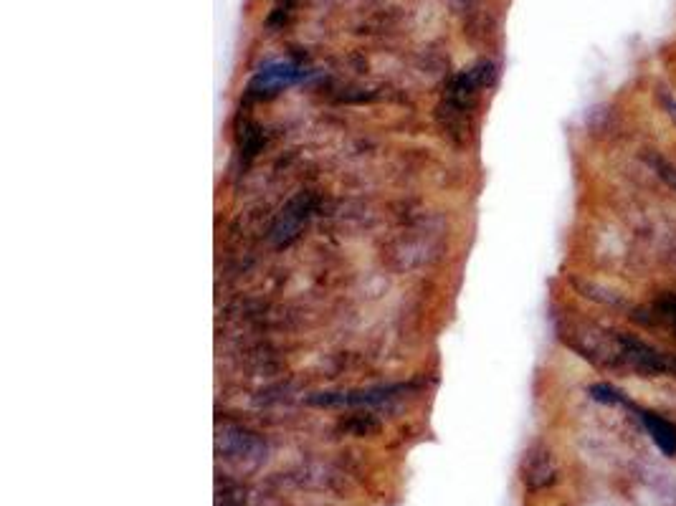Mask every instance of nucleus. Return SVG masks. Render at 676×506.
Masks as SVG:
<instances>
[{"instance_id": "nucleus-1", "label": "nucleus", "mask_w": 676, "mask_h": 506, "mask_svg": "<svg viewBox=\"0 0 676 506\" xmlns=\"http://www.w3.org/2000/svg\"><path fill=\"white\" fill-rule=\"evenodd\" d=\"M616 365L628 367L644 377H664L676 375V355L649 345L636 334L618 332L616 337Z\"/></svg>"}, {"instance_id": "nucleus-2", "label": "nucleus", "mask_w": 676, "mask_h": 506, "mask_svg": "<svg viewBox=\"0 0 676 506\" xmlns=\"http://www.w3.org/2000/svg\"><path fill=\"white\" fill-rule=\"evenodd\" d=\"M218 451L238 466H259L266 458V443L246 428L226 426L218 436Z\"/></svg>"}, {"instance_id": "nucleus-3", "label": "nucleus", "mask_w": 676, "mask_h": 506, "mask_svg": "<svg viewBox=\"0 0 676 506\" xmlns=\"http://www.w3.org/2000/svg\"><path fill=\"white\" fill-rule=\"evenodd\" d=\"M520 476L530 494L550 489L558 481V463H555L550 448L542 446V443H532L525 451V456H522Z\"/></svg>"}, {"instance_id": "nucleus-4", "label": "nucleus", "mask_w": 676, "mask_h": 506, "mask_svg": "<svg viewBox=\"0 0 676 506\" xmlns=\"http://www.w3.org/2000/svg\"><path fill=\"white\" fill-rule=\"evenodd\" d=\"M299 79V69L292 64H274L269 66V69L259 71V74L254 76V81H251V97H274L279 89L289 87V84H294V81Z\"/></svg>"}, {"instance_id": "nucleus-5", "label": "nucleus", "mask_w": 676, "mask_h": 506, "mask_svg": "<svg viewBox=\"0 0 676 506\" xmlns=\"http://www.w3.org/2000/svg\"><path fill=\"white\" fill-rule=\"evenodd\" d=\"M307 213H309V203L304 200V195H299L297 200H292V203L287 205V210L279 216V221H276V226H274L276 246H289V243L299 236L304 221H307Z\"/></svg>"}, {"instance_id": "nucleus-6", "label": "nucleus", "mask_w": 676, "mask_h": 506, "mask_svg": "<svg viewBox=\"0 0 676 506\" xmlns=\"http://www.w3.org/2000/svg\"><path fill=\"white\" fill-rule=\"evenodd\" d=\"M639 418L651 441L656 443V448L664 456H676V423H671L664 415L654 413V410H639Z\"/></svg>"}, {"instance_id": "nucleus-7", "label": "nucleus", "mask_w": 676, "mask_h": 506, "mask_svg": "<svg viewBox=\"0 0 676 506\" xmlns=\"http://www.w3.org/2000/svg\"><path fill=\"white\" fill-rule=\"evenodd\" d=\"M646 314H649L644 319L646 324H656V327H664L676 334V294H664L656 302H651L646 307Z\"/></svg>"}, {"instance_id": "nucleus-8", "label": "nucleus", "mask_w": 676, "mask_h": 506, "mask_svg": "<svg viewBox=\"0 0 676 506\" xmlns=\"http://www.w3.org/2000/svg\"><path fill=\"white\" fill-rule=\"evenodd\" d=\"M644 162L649 165L651 173L656 175V178L661 180V183L666 185V188H671L676 193V165L669 160L666 155H661L659 150H644Z\"/></svg>"}, {"instance_id": "nucleus-9", "label": "nucleus", "mask_w": 676, "mask_h": 506, "mask_svg": "<svg viewBox=\"0 0 676 506\" xmlns=\"http://www.w3.org/2000/svg\"><path fill=\"white\" fill-rule=\"evenodd\" d=\"M588 393H590V398L598 400V403H603V405H618V408H633V410H636V405L628 400V395L623 393V390H618L616 385H611V383L590 385Z\"/></svg>"}, {"instance_id": "nucleus-10", "label": "nucleus", "mask_w": 676, "mask_h": 506, "mask_svg": "<svg viewBox=\"0 0 676 506\" xmlns=\"http://www.w3.org/2000/svg\"><path fill=\"white\" fill-rule=\"evenodd\" d=\"M659 102H661V107L666 109V114H669V119H674V124H676V99L671 97L669 92H664V89H661Z\"/></svg>"}]
</instances>
